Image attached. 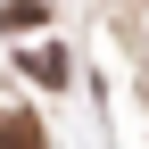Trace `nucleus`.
<instances>
[{
  "label": "nucleus",
  "mask_w": 149,
  "mask_h": 149,
  "mask_svg": "<svg viewBox=\"0 0 149 149\" xmlns=\"http://www.w3.org/2000/svg\"><path fill=\"white\" fill-rule=\"evenodd\" d=\"M0 149H42V124L17 116V108H0Z\"/></svg>",
  "instance_id": "nucleus-1"
},
{
  "label": "nucleus",
  "mask_w": 149,
  "mask_h": 149,
  "mask_svg": "<svg viewBox=\"0 0 149 149\" xmlns=\"http://www.w3.org/2000/svg\"><path fill=\"white\" fill-rule=\"evenodd\" d=\"M25 74H33V83H66V50H25Z\"/></svg>",
  "instance_id": "nucleus-2"
}]
</instances>
